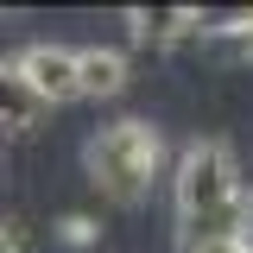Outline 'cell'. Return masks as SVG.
Here are the masks:
<instances>
[{
	"instance_id": "1",
	"label": "cell",
	"mask_w": 253,
	"mask_h": 253,
	"mask_svg": "<svg viewBox=\"0 0 253 253\" xmlns=\"http://www.w3.org/2000/svg\"><path fill=\"white\" fill-rule=\"evenodd\" d=\"M171 203H177V241L209 247V241H247V190H241V158L221 139L184 146L171 171Z\"/></svg>"
},
{
	"instance_id": "2",
	"label": "cell",
	"mask_w": 253,
	"mask_h": 253,
	"mask_svg": "<svg viewBox=\"0 0 253 253\" xmlns=\"http://www.w3.org/2000/svg\"><path fill=\"white\" fill-rule=\"evenodd\" d=\"M83 165H89L95 190L108 203H139L158 184V171H165V139H158L152 121H108L89 133Z\"/></svg>"
},
{
	"instance_id": "3",
	"label": "cell",
	"mask_w": 253,
	"mask_h": 253,
	"mask_svg": "<svg viewBox=\"0 0 253 253\" xmlns=\"http://www.w3.org/2000/svg\"><path fill=\"white\" fill-rule=\"evenodd\" d=\"M13 63H19V76L32 83V95H38L44 108L83 101V63H76V44H26Z\"/></svg>"
},
{
	"instance_id": "4",
	"label": "cell",
	"mask_w": 253,
	"mask_h": 253,
	"mask_svg": "<svg viewBox=\"0 0 253 253\" xmlns=\"http://www.w3.org/2000/svg\"><path fill=\"white\" fill-rule=\"evenodd\" d=\"M44 114H51V108L32 95V83L19 76V63L0 57V133H32Z\"/></svg>"
},
{
	"instance_id": "5",
	"label": "cell",
	"mask_w": 253,
	"mask_h": 253,
	"mask_svg": "<svg viewBox=\"0 0 253 253\" xmlns=\"http://www.w3.org/2000/svg\"><path fill=\"white\" fill-rule=\"evenodd\" d=\"M76 63H83V95H95V101H108V95L126 89V57H121V51L83 44V51H76Z\"/></svg>"
},
{
	"instance_id": "6",
	"label": "cell",
	"mask_w": 253,
	"mask_h": 253,
	"mask_svg": "<svg viewBox=\"0 0 253 253\" xmlns=\"http://www.w3.org/2000/svg\"><path fill=\"white\" fill-rule=\"evenodd\" d=\"M126 19H133V32H139V38H158V44H165V38H177L184 26H196V13H184V6H165V13H146V6H133Z\"/></svg>"
},
{
	"instance_id": "7",
	"label": "cell",
	"mask_w": 253,
	"mask_h": 253,
	"mask_svg": "<svg viewBox=\"0 0 253 253\" xmlns=\"http://www.w3.org/2000/svg\"><path fill=\"white\" fill-rule=\"evenodd\" d=\"M190 253H253V241H209V247H190Z\"/></svg>"
},
{
	"instance_id": "8",
	"label": "cell",
	"mask_w": 253,
	"mask_h": 253,
	"mask_svg": "<svg viewBox=\"0 0 253 253\" xmlns=\"http://www.w3.org/2000/svg\"><path fill=\"white\" fill-rule=\"evenodd\" d=\"M234 38H241V51L253 57V19H241V26H234Z\"/></svg>"
},
{
	"instance_id": "9",
	"label": "cell",
	"mask_w": 253,
	"mask_h": 253,
	"mask_svg": "<svg viewBox=\"0 0 253 253\" xmlns=\"http://www.w3.org/2000/svg\"><path fill=\"white\" fill-rule=\"evenodd\" d=\"M0 253H26V247H19V241H13V234L0 228Z\"/></svg>"
}]
</instances>
